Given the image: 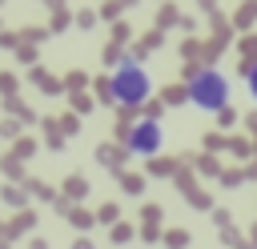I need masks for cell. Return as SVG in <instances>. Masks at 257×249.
I'll return each instance as SVG.
<instances>
[{
  "mask_svg": "<svg viewBox=\"0 0 257 249\" xmlns=\"http://www.w3.org/2000/svg\"><path fill=\"white\" fill-rule=\"evenodd\" d=\"M149 92H153V80H149V72H145L137 60H120V64L112 68L108 96H112L116 104L137 108V104H145V100H149Z\"/></svg>",
  "mask_w": 257,
  "mask_h": 249,
  "instance_id": "obj_1",
  "label": "cell"
},
{
  "mask_svg": "<svg viewBox=\"0 0 257 249\" xmlns=\"http://www.w3.org/2000/svg\"><path fill=\"white\" fill-rule=\"evenodd\" d=\"M189 100L197 104V108H225V100H229V80L217 72V68H197L193 76H189Z\"/></svg>",
  "mask_w": 257,
  "mask_h": 249,
  "instance_id": "obj_2",
  "label": "cell"
},
{
  "mask_svg": "<svg viewBox=\"0 0 257 249\" xmlns=\"http://www.w3.org/2000/svg\"><path fill=\"white\" fill-rule=\"evenodd\" d=\"M161 141H165V133H161V120H153V116H145V120L124 129V149L137 153V157H153L161 149Z\"/></svg>",
  "mask_w": 257,
  "mask_h": 249,
  "instance_id": "obj_3",
  "label": "cell"
},
{
  "mask_svg": "<svg viewBox=\"0 0 257 249\" xmlns=\"http://www.w3.org/2000/svg\"><path fill=\"white\" fill-rule=\"evenodd\" d=\"M245 76H249V92L257 96V64H249V68H245Z\"/></svg>",
  "mask_w": 257,
  "mask_h": 249,
  "instance_id": "obj_4",
  "label": "cell"
}]
</instances>
